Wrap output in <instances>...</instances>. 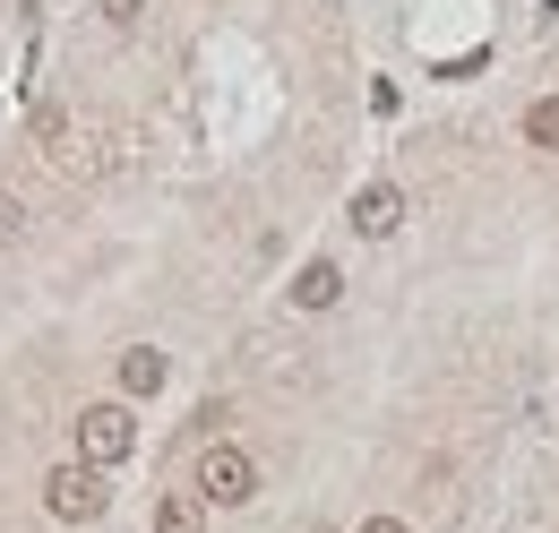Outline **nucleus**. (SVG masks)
<instances>
[{
  "label": "nucleus",
  "instance_id": "1",
  "mask_svg": "<svg viewBox=\"0 0 559 533\" xmlns=\"http://www.w3.org/2000/svg\"><path fill=\"white\" fill-rule=\"evenodd\" d=\"M130 448H139V413H130V396L86 404V413H78V465L112 473L121 457H130Z\"/></svg>",
  "mask_w": 559,
  "mask_h": 533
},
{
  "label": "nucleus",
  "instance_id": "2",
  "mask_svg": "<svg viewBox=\"0 0 559 533\" xmlns=\"http://www.w3.org/2000/svg\"><path fill=\"white\" fill-rule=\"evenodd\" d=\"M199 499H207V508H250V499H259V457L215 439L207 457H199Z\"/></svg>",
  "mask_w": 559,
  "mask_h": 533
},
{
  "label": "nucleus",
  "instance_id": "3",
  "mask_svg": "<svg viewBox=\"0 0 559 533\" xmlns=\"http://www.w3.org/2000/svg\"><path fill=\"white\" fill-rule=\"evenodd\" d=\"M44 508H52L61 525H95V517L112 508V490H104V473H95V465H52V473H44Z\"/></svg>",
  "mask_w": 559,
  "mask_h": 533
},
{
  "label": "nucleus",
  "instance_id": "4",
  "mask_svg": "<svg viewBox=\"0 0 559 533\" xmlns=\"http://www.w3.org/2000/svg\"><path fill=\"white\" fill-rule=\"evenodd\" d=\"M396 224H405V190H388V181H370V190L353 199V233H361V241H388Z\"/></svg>",
  "mask_w": 559,
  "mask_h": 533
},
{
  "label": "nucleus",
  "instance_id": "5",
  "mask_svg": "<svg viewBox=\"0 0 559 533\" xmlns=\"http://www.w3.org/2000/svg\"><path fill=\"white\" fill-rule=\"evenodd\" d=\"M336 301H345V266L336 259H310L293 275V310H336Z\"/></svg>",
  "mask_w": 559,
  "mask_h": 533
},
{
  "label": "nucleus",
  "instance_id": "6",
  "mask_svg": "<svg viewBox=\"0 0 559 533\" xmlns=\"http://www.w3.org/2000/svg\"><path fill=\"white\" fill-rule=\"evenodd\" d=\"M164 379H173V362H164L155 344H130V353H121V396H130V404L164 396Z\"/></svg>",
  "mask_w": 559,
  "mask_h": 533
},
{
  "label": "nucleus",
  "instance_id": "7",
  "mask_svg": "<svg viewBox=\"0 0 559 533\" xmlns=\"http://www.w3.org/2000/svg\"><path fill=\"white\" fill-rule=\"evenodd\" d=\"M155 533H207V499L199 490H164L155 499Z\"/></svg>",
  "mask_w": 559,
  "mask_h": 533
},
{
  "label": "nucleus",
  "instance_id": "8",
  "mask_svg": "<svg viewBox=\"0 0 559 533\" xmlns=\"http://www.w3.org/2000/svg\"><path fill=\"white\" fill-rule=\"evenodd\" d=\"M525 138H534V146H559V95H543V104L525 112Z\"/></svg>",
  "mask_w": 559,
  "mask_h": 533
},
{
  "label": "nucleus",
  "instance_id": "9",
  "mask_svg": "<svg viewBox=\"0 0 559 533\" xmlns=\"http://www.w3.org/2000/svg\"><path fill=\"white\" fill-rule=\"evenodd\" d=\"M95 9H104L112 26H139V0H95Z\"/></svg>",
  "mask_w": 559,
  "mask_h": 533
},
{
  "label": "nucleus",
  "instance_id": "10",
  "mask_svg": "<svg viewBox=\"0 0 559 533\" xmlns=\"http://www.w3.org/2000/svg\"><path fill=\"white\" fill-rule=\"evenodd\" d=\"M0 241H17V199H0Z\"/></svg>",
  "mask_w": 559,
  "mask_h": 533
},
{
  "label": "nucleus",
  "instance_id": "11",
  "mask_svg": "<svg viewBox=\"0 0 559 533\" xmlns=\"http://www.w3.org/2000/svg\"><path fill=\"white\" fill-rule=\"evenodd\" d=\"M353 533H414V525H396V517H370V525H353Z\"/></svg>",
  "mask_w": 559,
  "mask_h": 533
},
{
  "label": "nucleus",
  "instance_id": "12",
  "mask_svg": "<svg viewBox=\"0 0 559 533\" xmlns=\"http://www.w3.org/2000/svg\"><path fill=\"white\" fill-rule=\"evenodd\" d=\"M310 533H328V525H310Z\"/></svg>",
  "mask_w": 559,
  "mask_h": 533
}]
</instances>
